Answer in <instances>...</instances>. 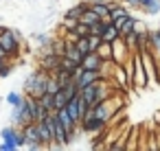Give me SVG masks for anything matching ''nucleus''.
<instances>
[{
	"instance_id": "21",
	"label": "nucleus",
	"mask_w": 160,
	"mask_h": 151,
	"mask_svg": "<svg viewBox=\"0 0 160 151\" xmlns=\"http://www.w3.org/2000/svg\"><path fill=\"white\" fill-rule=\"evenodd\" d=\"M16 149H20L16 142H11V140H2L0 142V151H16Z\"/></svg>"
},
{
	"instance_id": "18",
	"label": "nucleus",
	"mask_w": 160,
	"mask_h": 151,
	"mask_svg": "<svg viewBox=\"0 0 160 151\" xmlns=\"http://www.w3.org/2000/svg\"><path fill=\"white\" fill-rule=\"evenodd\" d=\"M31 37H35V44H38V46H51V44H53V37H51L48 33H35V35H31Z\"/></svg>"
},
{
	"instance_id": "1",
	"label": "nucleus",
	"mask_w": 160,
	"mask_h": 151,
	"mask_svg": "<svg viewBox=\"0 0 160 151\" xmlns=\"http://www.w3.org/2000/svg\"><path fill=\"white\" fill-rule=\"evenodd\" d=\"M48 77H51V70H44V68H40V70H35V72H29L27 79H24V83H22L24 94H31V96H38V99H40V96L46 92Z\"/></svg>"
},
{
	"instance_id": "8",
	"label": "nucleus",
	"mask_w": 160,
	"mask_h": 151,
	"mask_svg": "<svg viewBox=\"0 0 160 151\" xmlns=\"http://www.w3.org/2000/svg\"><path fill=\"white\" fill-rule=\"evenodd\" d=\"M103 57L97 53V51H92V53H88L86 57H83V64H81V68H88V70H101L103 68Z\"/></svg>"
},
{
	"instance_id": "22",
	"label": "nucleus",
	"mask_w": 160,
	"mask_h": 151,
	"mask_svg": "<svg viewBox=\"0 0 160 151\" xmlns=\"http://www.w3.org/2000/svg\"><path fill=\"white\" fill-rule=\"evenodd\" d=\"M123 2H125L129 9H140V2H142V0H123Z\"/></svg>"
},
{
	"instance_id": "15",
	"label": "nucleus",
	"mask_w": 160,
	"mask_h": 151,
	"mask_svg": "<svg viewBox=\"0 0 160 151\" xmlns=\"http://www.w3.org/2000/svg\"><path fill=\"white\" fill-rule=\"evenodd\" d=\"M101 37H103L105 42H114V40H118V37H121V31H118V27H116V24H112V22H110Z\"/></svg>"
},
{
	"instance_id": "4",
	"label": "nucleus",
	"mask_w": 160,
	"mask_h": 151,
	"mask_svg": "<svg viewBox=\"0 0 160 151\" xmlns=\"http://www.w3.org/2000/svg\"><path fill=\"white\" fill-rule=\"evenodd\" d=\"M132 55H134V51L127 46V42H125L123 37H118V40L112 42V61H114V64L123 66V64H127V61L132 59Z\"/></svg>"
},
{
	"instance_id": "16",
	"label": "nucleus",
	"mask_w": 160,
	"mask_h": 151,
	"mask_svg": "<svg viewBox=\"0 0 160 151\" xmlns=\"http://www.w3.org/2000/svg\"><path fill=\"white\" fill-rule=\"evenodd\" d=\"M136 27H138V18H129V20H125V24L121 27V37H125V35H129V33H134L136 31Z\"/></svg>"
},
{
	"instance_id": "11",
	"label": "nucleus",
	"mask_w": 160,
	"mask_h": 151,
	"mask_svg": "<svg viewBox=\"0 0 160 151\" xmlns=\"http://www.w3.org/2000/svg\"><path fill=\"white\" fill-rule=\"evenodd\" d=\"M140 11L147 13V16H158L160 13V0H142Z\"/></svg>"
},
{
	"instance_id": "13",
	"label": "nucleus",
	"mask_w": 160,
	"mask_h": 151,
	"mask_svg": "<svg viewBox=\"0 0 160 151\" xmlns=\"http://www.w3.org/2000/svg\"><path fill=\"white\" fill-rule=\"evenodd\" d=\"M101 20H103V18H101L92 7H88V9L81 13V22H86V24H90V27H92V24H97V22H101Z\"/></svg>"
},
{
	"instance_id": "17",
	"label": "nucleus",
	"mask_w": 160,
	"mask_h": 151,
	"mask_svg": "<svg viewBox=\"0 0 160 151\" xmlns=\"http://www.w3.org/2000/svg\"><path fill=\"white\" fill-rule=\"evenodd\" d=\"M97 53L103 57V61H112V42H101V46L97 48Z\"/></svg>"
},
{
	"instance_id": "10",
	"label": "nucleus",
	"mask_w": 160,
	"mask_h": 151,
	"mask_svg": "<svg viewBox=\"0 0 160 151\" xmlns=\"http://www.w3.org/2000/svg\"><path fill=\"white\" fill-rule=\"evenodd\" d=\"M90 7H92L101 18H110V13H112L110 5H108V0H90Z\"/></svg>"
},
{
	"instance_id": "14",
	"label": "nucleus",
	"mask_w": 160,
	"mask_h": 151,
	"mask_svg": "<svg viewBox=\"0 0 160 151\" xmlns=\"http://www.w3.org/2000/svg\"><path fill=\"white\" fill-rule=\"evenodd\" d=\"M24 99H27V94H24V92H18V90H11V92L5 96V101H7V105H9V107L24 103Z\"/></svg>"
},
{
	"instance_id": "23",
	"label": "nucleus",
	"mask_w": 160,
	"mask_h": 151,
	"mask_svg": "<svg viewBox=\"0 0 160 151\" xmlns=\"http://www.w3.org/2000/svg\"><path fill=\"white\" fill-rule=\"evenodd\" d=\"M0 59H11L9 55H7V51H5V46L0 44Z\"/></svg>"
},
{
	"instance_id": "24",
	"label": "nucleus",
	"mask_w": 160,
	"mask_h": 151,
	"mask_svg": "<svg viewBox=\"0 0 160 151\" xmlns=\"http://www.w3.org/2000/svg\"><path fill=\"white\" fill-rule=\"evenodd\" d=\"M158 127H160V125H158Z\"/></svg>"
},
{
	"instance_id": "2",
	"label": "nucleus",
	"mask_w": 160,
	"mask_h": 151,
	"mask_svg": "<svg viewBox=\"0 0 160 151\" xmlns=\"http://www.w3.org/2000/svg\"><path fill=\"white\" fill-rule=\"evenodd\" d=\"M149 77H147V68H145V59L140 53H134V90H147Z\"/></svg>"
},
{
	"instance_id": "3",
	"label": "nucleus",
	"mask_w": 160,
	"mask_h": 151,
	"mask_svg": "<svg viewBox=\"0 0 160 151\" xmlns=\"http://www.w3.org/2000/svg\"><path fill=\"white\" fill-rule=\"evenodd\" d=\"M22 134H24V149H29V151L44 149V142H42V134L38 129V123H31V125L22 127Z\"/></svg>"
},
{
	"instance_id": "5",
	"label": "nucleus",
	"mask_w": 160,
	"mask_h": 151,
	"mask_svg": "<svg viewBox=\"0 0 160 151\" xmlns=\"http://www.w3.org/2000/svg\"><path fill=\"white\" fill-rule=\"evenodd\" d=\"M99 79H103V72L101 70H88V68H77V72H75V83L79 85V92L86 88V85H90V83H94V81H99Z\"/></svg>"
},
{
	"instance_id": "20",
	"label": "nucleus",
	"mask_w": 160,
	"mask_h": 151,
	"mask_svg": "<svg viewBox=\"0 0 160 151\" xmlns=\"http://www.w3.org/2000/svg\"><path fill=\"white\" fill-rule=\"evenodd\" d=\"M53 96H55L53 92H44V94L40 96V103H42L46 110H51V112H53Z\"/></svg>"
},
{
	"instance_id": "7",
	"label": "nucleus",
	"mask_w": 160,
	"mask_h": 151,
	"mask_svg": "<svg viewBox=\"0 0 160 151\" xmlns=\"http://www.w3.org/2000/svg\"><path fill=\"white\" fill-rule=\"evenodd\" d=\"M129 18H132V9H129L127 5H118V7L112 9V13H110V22L116 24L118 31H121V27L125 24V20H129Z\"/></svg>"
},
{
	"instance_id": "19",
	"label": "nucleus",
	"mask_w": 160,
	"mask_h": 151,
	"mask_svg": "<svg viewBox=\"0 0 160 151\" xmlns=\"http://www.w3.org/2000/svg\"><path fill=\"white\" fill-rule=\"evenodd\" d=\"M75 44L79 46V51H81L83 55H88V53H92V48H90V42H88V35H86V37H79V40H77Z\"/></svg>"
},
{
	"instance_id": "12",
	"label": "nucleus",
	"mask_w": 160,
	"mask_h": 151,
	"mask_svg": "<svg viewBox=\"0 0 160 151\" xmlns=\"http://www.w3.org/2000/svg\"><path fill=\"white\" fill-rule=\"evenodd\" d=\"M68 94H66V90L62 88L59 92H55V96H53V112H59V110H64L66 105H68Z\"/></svg>"
},
{
	"instance_id": "6",
	"label": "nucleus",
	"mask_w": 160,
	"mask_h": 151,
	"mask_svg": "<svg viewBox=\"0 0 160 151\" xmlns=\"http://www.w3.org/2000/svg\"><path fill=\"white\" fill-rule=\"evenodd\" d=\"M103 79H105V77H103ZM99 88H101V79H99V81H94V83H90V85H86V88L79 92L88 107H92V105H97V103H99Z\"/></svg>"
},
{
	"instance_id": "9",
	"label": "nucleus",
	"mask_w": 160,
	"mask_h": 151,
	"mask_svg": "<svg viewBox=\"0 0 160 151\" xmlns=\"http://www.w3.org/2000/svg\"><path fill=\"white\" fill-rule=\"evenodd\" d=\"M88 7H90V2H77L75 7L66 9L64 18H68V20H81V13H83V11H86Z\"/></svg>"
}]
</instances>
